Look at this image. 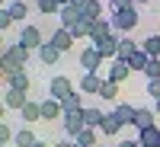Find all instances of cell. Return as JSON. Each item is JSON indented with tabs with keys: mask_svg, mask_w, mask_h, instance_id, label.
Returning a JSON list of instances; mask_svg holds the SVG:
<instances>
[{
	"mask_svg": "<svg viewBox=\"0 0 160 147\" xmlns=\"http://www.w3.org/2000/svg\"><path fill=\"white\" fill-rule=\"evenodd\" d=\"M29 58H32V51L26 48V45L10 42V45L3 48V58H0V77H3V80H10L13 74H19L26 64H29Z\"/></svg>",
	"mask_w": 160,
	"mask_h": 147,
	"instance_id": "6da1fadb",
	"label": "cell"
},
{
	"mask_svg": "<svg viewBox=\"0 0 160 147\" xmlns=\"http://www.w3.org/2000/svg\"><path fill=\"white\" fill-rule=\"evenodd\" d=\"M118 42H122V35H118V32H109V35L93 38L90 45L102 55V61H115V58H118Z\"/></svg>",
	"mask_w": 160,
	"mask_h": 147,
	"instance_id": "7a4b0ae2",
	"label": "cell"
},
{
	"mask_svg": "<svg viewBox=\"0 0 160 147\" xmlns=\"http://www.w3.org/2000/svg\"><path fill=\"white\" fill-rule=\"evenodd\" d=\"M109 19H112V29L118 35H125V32H131L138 26V10L131 7V10H122V13H109Z\"/></svg>",
	"mask_w": 160,
	"mask_h": 147,
	"instance_id": "3957f363",
	"label": "cell"
},
{
	"mask_svg": "<svg viewBox=\"0 0 160 147\" xmlns=\"http://www.w3.org/2000/svg\"><path fill=\"white\" fill-rule=\"evenodd\" d=\"M102 67V55L93 45H83V51H80V71L83 74H99Z\"/></svg>",
	"mask_w": 160,
	"mask_h": 147,
	"instance_id": "277c9868",
	"label": "cell"
},
{
	"mask_svg": "<svg viewBox=\"0 0 160 147\" xmlns=\"http://www.w3.org/2000/svg\"><path fill=\"white\" fill-rule=\"evenodd\" d=\"M19 45H26L29 51H38V48L45 45L42 29H38V26H22V29H19Z\"/></svg>",
	"mask_w": 160,
	"mask_h": 147,
	"instance_id": "5b68a950",
	"label": "cell"
},
{
	"mask_svg": "<svg viewBox=\"0 0 160 147\" xmlns=\"http://www.w3.org/2000/svg\"><path fill=\"white\" fill-rule=\"evenodd\" d=\"M71 93H74V86H71V80L64 77V74H58V77L48 83V96H51V99H58V102H64Z\"/></svg>",
	"mask_w": 160,
	"mask_h": 147,
	"instance_id": "8992f818",
	"label": "cell"
},
{
	"mask_svg": "<svg viewBox=\"0 0 160 147\" xmlns=\"http://www.w3.org/2000/svg\"><path fill=\"white\" fill-rule=\"evenodd\" d=\"M61 125H64V135H68V138H77L80 131L87 128L83 112H64V115H61Z\"/></svg>",
	"mask_w": 160,
	"mask_h": 147,
	"instance_id": "52a82bcc",
	"label": "cell"
},
{
	"mask_svg": "<svg viewBox=\"0 0 160 147\" xmlns=\"http://www.w3.org/2000/svg\"><path fill=\"white\" fill-rule=\"evenodd\" d=\"M102 80L106 77H99V74H80V93H83V96H99Z\"/></svg>",
	"mask_w": 160,
	"mask_h": 147,
	"instance_id": "ba28073f",
	"label": "cell"
},
{
	"mask_svg": "<svg viewBox=\"0 0 160 147\" xmlns=\"http://www.w3.org/2000/svg\"><path fill=\"white\" fill-rule=\"evenodd\" d=\"M128 77H131V67H128V61H122V58L109 61V77H106V80H112V83H125Z\"/></svg>",
	"mask_w": 160,
	"mask_h": 147,
	"instance_id": "9c48e42d",
	"label": "cell"
},
{
	"mask_svg": "<svg viewBox=\"0 0 160 147\" xmlns=\"http://www.w3.org/2000/svg\"><path fill=\"white\" fill-rule=\"evenodd\" d=\"M83 19V13H80V7H74V3H68V7H61V13H58V22L64 26V29H74V26Z\"/></svg>",
	"mask_w": 160,
	"mask_h": 147,
	"instance_id": "30bf717a",
	"label": "cell"
},
{
	"mask_svg": "<svg viewBox=\"0 0 160 147\" xmlns=\"http://www.w3.org/2000/svg\"><path fill=\"white\" fill-rule=\"evenodd\" d=\"M35 55H38V61H42V64H45V67H55V64H58V58L64 55V51H61L58 45H51V42H45L42 48H38V51H35Z\"/></svg>",
	"mask_w": 160,
	"mask_h": 147,
	"instance_id": "8fae6325",
	"label": "cell"
},
{
	"mask_svg": "<svg viewBox=\"0 0 160 147\" xmlns=\"http://www.w3.org/2000/svg\"><path fill=\"white\" fill-rule=\"evenodd\" d=\"M26 102H29V93H22V90H10V86H7V93H3V105H7V109L22 112Z\"/></svg>",
	"mask_w": 160,
	"mask_h": 147,
	"instance_id": "7c38bea8",
	"label": "cell"
},
{
	"mask_svg": "<svg viewBox=\"0 0 160 147\" xmlns=\"http://www.w3.org/2000/svg\"><path fill=\"white\" fill-rule=\"evenodd\" d=\"M48 42H51V45H58L61 51H71V45L77 42V38H74V32H71V29H64V26H58V29L51 32V38H48Z\"/></svg>",
	"mask_w": 160,
	"mask_h": 147,
	"instance_id": "4fadbf2b",
	"label": "cell"
},
{
	"mask_svg": "<svg viewBox=\"0 0 160 147\" xmlns=\"http://www.w3.org/2000/svg\"><path fill=\"white\" fill-rule=\"evenodd\" d=\"M38 105H42V118H45V122H55V118L64 115V105H61L58 99H51V96H45Z\"/></svg>",
	"mask_w": 160,
	"mask_h": 147,
	"instance_id": "5bb4252c",
	"label": "cell"
},
{
	"mask_svg": "<svg viewBox=\"0 0 160 147\" xmlns=\"http://www.w3.org/2000/svg\"><path fill=\"white\" fill-rule=\"evenodd\" d=\"M151 125H157V112H154V109H148V105H138L135 128H138V131H144V128H151Z\"/></svg>",
	"mask_w": 160,
	"mask_h": 147,
	"instance_id": "9a60e30c",
	"label": "cell"
},
{
	"mask_svg": "<svg viewBox=\"0 0 160 147\" xmlns=\"http://www.w3.org/2000/svg\"><path fill=\"white\" fill-rule=\"evenodd\" d=\"M102 118H106V112L99 109V105H83V122H87V128H99Z\"/></svg>",
	"mask_w": 160,
	"mask_h": 147,
	"instance_id": "2e32d148",
	"label": "cell"
},
{
	"mask_svg": "<svg viewBox=\"0 0 160 147\" xmlns=\"http://www.w3.org/2000/svg\"><path fill=\"white\" fill-rule=\"evenodd\" d=\"M112 112H115V118H118L122 125H135V115H138V109H135V105H128V102H118Z\"/></svg>",
	"mask_w": 160,
	"mask_h": 147,
	"instance_id": "e0dca14e",
	"label": "cell"
},
{
	"mask_svg": "<svg viewBox=\"0 0 160 147\" xmlns=\"http://www.w3.org/2000/svg\"><path fill=\"white\" fill-rule=\"evenodd\" d=\"M138 141H141V147H160V128L151 125V128L138 131Z\"/></svg>",
	"mask_w": 160,
	"mask_h": 147,
	"instance_id": "ac0fdd59",
	"label": "cell"
},
{
	"mask_svg": "<svg viewBox=\"0 0 160 147\" xmlns=\"http://www.w3.org/2000/svg\"><path fill=\"white\" fill-rule=\"evenodd\" d=\"M19 118H22L26 125H32V122H38V118H42V105H38L35 99H29V102L22 105V112H19Z\"/></svg>",
	"mask_w": 160,
	"mask_h": 147,
	"instance_id": "d6986e66",
	"label": "cell"
},
{
	"mask_svg": "<svg viewBox=\"0 0 160 147\" xmlns=\"http://www.w3.org/2000/svg\"><path fill=\"white\" fill-rule=\"evenodd\" d=\"M122 128H125V125H122V122H118V118H115V112H106L102 125H99V131H102V135L115 138V135H118V131H122Z\"/></svg>",
	"mask_w": 160,
	"mask_h": 147,
	"instance_id": "ffe728a7",
	"label": "cell"
},
{
	"mask_svg": "<svg viewBox=\"0 0 160 147\" xmlns=\"http://www.w3.org/2000/svg\"><path fill=\"white\" fill-rule=\"evenodd\" d=\"M148 64H151V55H148L144 48H138L135 55L128 58V67H131V74H135V71H141V74H144V67H148Z\"/></svg>",
	"mask_w": 160,
	"mask_h": 147,
	"instance_id": "44dd1931",
	"label": "cell"
},
{
	"mask_svg": "<svg viewBox=\"0 0 160 147\" xmlns=\"http://www.w3.org/2000/svg\"><path fill=\"white\" fill-rule=\"evenodd\" d=\"M7 13L13 16V22H22L26 16H29V7H26L22 0H13V3H7Z\"/></svg>",
	"mask_w": 160,
	"mask_h": 147,
	"instance_id": "7402d4cb",
	"label": "cell"
},
{
	"mask_svg": "<svg viewBox=\"0 0 160 147\" xmlns=\"http://www.w3.org/2000/svg\"><path fill=\"white\" fill-rule=\"evenodd\" d=\"M80 13H83V19H93V22H96V19H102V3H99V0H87Z\"/></svg>",
	"mask_w": 160,
	"mask_h": 147,
	"instance_id": "603a6c76",
	"label": "cell"
},
{
	"mask_svg": "<svg viewBox=\"0 0 160 147\" xmlns=\"http://www.w3.org/2000/svg\"><path fill=\"white\" fill-rule=\"evenodd\" d=\"M138 48H141V42H131L128 35H122V42H118V58H122V61H128Z\"/></svg>",
	"mask_w": 160,
	"mask_h": 147,
	"instance_id": "cb8c5ba5",
	"label": "cell"
},
{
	"mask_svg": "<svg viewBox=\"0 0 160 147\" xmlns=\"http://www.w3.org/2000/svg\"><path fill=\"white\" fill-rule=\"evenodd\" d=\"M7 86H10V90H22V93H29V90H32V83H29V77H26V71L13 74V77L7 80Z\"/></svg>",
	"mask_w": 160,
	"mask_h": 147,
	"instance_id": "d4e9b609",
	"label": "cell"
},
{
	"mask_svg": "<svg viewBox=\"0 0 160 147\" xmlns=\"http://www.w3.org/2000/svg\"><path fill=\"white\" fill-rule=\"evenodd\" d=\"M61 105H64V112H83V93H71Z\"/></svg>",
	"mask_w": 160,
	"mask_h": 147,
	"instance_id": "484cf974",
	"label": "cell"
},
{
	"mask_svg": "<svg viewBox=\"0 0 160 147\" xmlns=\"http://www.w3.org/2000/svg\"><path fill=\"white\" fill-rule=\"evenodd\" d=\"M109 32H115L109 16H102V19H96V22H93V38H99V35H109ZM93 38H90V42H93Z\"/></svg>",
	"mask_w": 160,
	"mask_h": 147,
	"instance_id": "4316f807",
	"label": "cell"
},
{
	"mask_svg": "<svg viewBox=\"0 0 160 147\" xmlns=\"http://www.w3.org/2000/svg\"><path fill=\"white\" fill-rule=\"evenodd\" d=\"M74 141H77V147H96V128H83Z\"/></svg>",
	"mask_w": 160,
	"mask_h": 147,
	"instance_id": "83f0119b",
	"label": "cell"
},
{
	"mask_svg": "<svg viewBox=\"0 0 160 147\" xmlns=\"http://www.w3.org/2000/svg\"><path fill=\"white\" fill-rule=\"evenodd\" d=\"M35 141H38V138L32 135L29 128H19V131H16V138H13V144H16V147H32Z\"/></svg>",
	"mask_w": 160,
	"mask_h": 147,
	"instance_id": "f1b7e54d",
	"label": "cell"
},
{
	"mask_svg": "<svg viewBox=\"0 0 160 147\" xmlns=\"http://www.w3.org/2000/svg\"><path fill=\"white\" fill-rule=\"evenodd\" d=\"M35 7H38V13H45V16H58V13H61L58 0H35Z\"/></svg>",
	"mask_w": 160,
	"mask_h": 147,
	"instance_id": "f546056e",
	"label": "cell"
},
{
	"mask_svg": "<svg viewBox=\"0 0 160 147\" xmlns=\"http://www.w3.org/2000/svg\"><path fill=\"white\" fill-rule=\"evenodd\" d=\"M118 86L122 83H112V80H102V90H99V99H118Z\"/></svg>",
	"mask_w": 160,
	"mask_h": 147,
	"instance_id": "4dcf8cb0",
	"label": "cell"
},
{
	"mask_svg": "<svg viewBox=\"0 0 160 147\" xmlns=\"http://www.w3.org/2000/svg\"><path fill=\"white\" fill-rule=\"evenodd\" d=\"M141 48L148 51L151 58H160V35H148V38L141 42Z\"/></svg>",
	"mask_w": 160,
	"mask_h": 147,
	"instance_id": "1f68e13d",
	"label": "cell"
},
{
	"mask_svg": "<svg viewBox=\"0 0 160 147\" xmlns=\"http://www.w3.org/2000/svg\"><path fill=\"white\" fill-rule=\"evenodd\" d=\"M144 77L148 80H160V58H151V64L144 67Z\"/></svg>",
	"mask_w": 160,
	"mask_h": 147,
	"instance_id": "d6a6232c",
	"label": "cell"
},
{
	"mask_svg": "<svg viewBox=\"0 0 160 147\" xmlns=\"http://www.w3.org/2000/svg\"><path fill=\"white\" fill-rule=\"evenodd\" d=\"M13 138H16V131H13L7 122H0V144H13Z\"/></svg>",
	"mask_w": 160,
	"mask_h": 147,
	"instance_id": "836d02e7",
	"label": "cell"
},
{
	"mask_svg": "<svg viewBox=\"0 0 160 147\" xmlns=\"http://www.w3.org/2000/svg\"><path fill=\"white\" fill-rule=\"evenodd\" d=\"M135 0H109V13H122V10H131Z\"/></svg>",
	"mask_w": 160,
	"mask_h": 147,
	"instance_id": "e575fe53",
	"label": "cell"
},
{
	"mask_svg": "<svg viewBox=\"0 0 160 147\" xmlns=\"http://www.w3.org/2000/svg\"><path fill=\"white\" fill-rule=\"evenodd\" d=\"M144 93H148L151 99H160V80H148V90Z\"/></svg>",
	"mask_w": 160,
	"mask_h": 147,
	"instance_id": "d590c367",
	"label": "cell"
},
{
	"mask_svg": "<svg viewBox=\"0 0 160 147\" xmlns=\"http://www.w3.org/2000/svg\"><path fill=\"white\" fill-rule=\"evenodd\" d=\"M10 22H13V16H10V13H7V7H3V10H0V29L7 32V29H10Z\"/></svg>",
	"mask_w": 160,
	"mask_h": 147,
	"instance_id": "8d00e7d4",
	"label": "cell"
},
{
	"mask_svg": "<svg viewBox=\"0 0 160 147\" xmlns=\"http://www.w3.org/2000/svg\"><path fill=\"white\" fill-rule=\"evenodd\" d=\"M51 147H77V141H74V138H64V141H58V144H51Z\"/></svg>",
	"mask_w": 160,
	"mask_h": 147,
	"instance_id": "74e56055",
	"label": "cell"
},
{
	"mask_svg": "<svg viewBox=\"0 0 160 147\" xmlns=\"http://www.w3.org/2000/svg\"><path fill=\"white\" fill-rule=\"evenodd\" d=\"M118 147H141V141H118Z\"/></svg>",
	"mask_w": 160,
	"mask_h": 147,
	"instance_id": "f35d334b",
	"label": "cell"
},
{
	"mask_svg": "<svg viewBox=\"0 0 160 147\" xmlns=\"http://www.w3.org/2000/svg\"><path fill=\"white\" fill-rule=\"evenodd\" d=\"M154 112H157V118H160V99H154Z\"/></svg>",
	"mask_w": 160,
	"mask_h": 147,
	"instance_id": "ab89813d",
	"label": "cell"
},
{
	"mask_svg": "<svg viewBox=\"0 0 160 147\" xmlns=\"http://www.w3.org/2000/svg\"><path fill=\"white\" fill-rule=\"evenodd\" d=\"M32 147H51V144H45V141H35V144H32Z\"/></svg>",
	"mask_w": 160,
	"mask_h": 147,
	"instance_id": "60d3db41",
	"label": "cell"
},
{
	"mask_svg": "<svg viewBox=\"0 0 160 147\" xmlns=\"http://www.w3.org/2000/svg\"><path fill=\"white\" fill-rule=\"evenodd\" d=\"M58 3H61V7H68V3H71V0H58Z\"/></svg>",
	"mask_w": 160,
	"mask_h": 147,
	"instance_id": "b9f144b4",
	"label": "cell"
},
{
	"mask_svg": "<svg viewBox=\"0 0 160 147\" xmlns=\"http://www.w3.org/2000/svg\"><path fill=\"white\" fill-rule=\"evenodd\" d=\"M135 3H148V0H135Z\"/></svg>",
	"mask_w": 160,
	"mask_h": 147,
	"instance_id": "7bdbcfd3",
	"label": "cell"
},
{
	"mask_svg": "<svg viewBox=\"0 0 160 147\" xmlns=\"http://www.w3.org/2000/svg\"><path fill=\"white\" fill-rule=\"evenodd\" d=\"M109 147H118V144H109Z\"/></svg>",
	"mask_w": 160,
	"mask_h": 147,
	"instance_id": "ee69618b",
	"label": "cell"
}]
</instances>
